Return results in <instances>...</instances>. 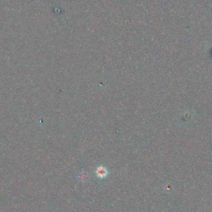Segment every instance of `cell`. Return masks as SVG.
Returning <instances> with one entry per match:
<instances>
[{
    "instance_id": "6da1fadb",
    "label": "cell",
    "mask_w": 212,
    "mask_h": 212,
    "mask_svg": "<svg viewBox=\"0 0 212 212\" xmlns=\"http://www.w3.org/2000/svg\"><path fill=\"white\" fill-rule=\"evenodd\" d=\"M96 174L97 177L99 179H104L108 176L109 172L108 169H106L104 166H99V167L97 168L96 170Z\"/></svg>"
},
{
    "instance_id": "7a4b0ae2",
    "label": "cell",
    "mask_w": 212,
    "mask_h": 212,
    "mask_svg": "<svg viewBox=\"0 0 212 212\" xmlns=\"http://www.w3.org/2000/svg\"><path fill=\"white\" fill-rule=\"evenodd\" d=\"M78 179L81 182V183H85L89 179V174L85 171H81L80 173L78 174Z\"/></svg>"
}]
</instances>
